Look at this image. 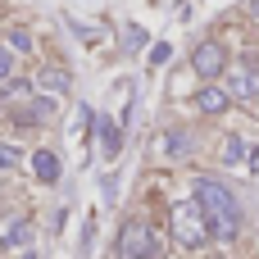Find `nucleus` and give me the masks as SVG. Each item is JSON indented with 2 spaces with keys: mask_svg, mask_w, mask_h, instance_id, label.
Here are the masks:
<instances>
[{
  "mask_svg": "<svg viewBox=\"0 0 259 259\" xmlns=\"http://www.w3.org/2000/svg\"><path fill=\"white\" fill-rule=\"evenodd\" d=\"M228 91H232V100H255V96H259V73H255V64H250V55L232 68Z\"/></svg>",
  "mask_w": 259,
  "mask_h": 259,
  "instance_id": "39448f33",
  "label": "nucleus"
},
{
  "mask_svg": "<svg viewBox=\"0 0 259 259\" xmlns=\"http://www.w3.org/2000/svg\"><path fill=\"white\" fill-rule=\"evenodd\" d=\"M32 173H36V182H59V159L50 150H36L32 155Z\"/></svg>",
  "mask_w": 259,
  "mask_h": 259,
  "instance_id": "6e6552de",
  "label": "nucleus"
},
{
  "mask_svg": "<svg viewBox=\"0 0 259 259\" xmlns=\"http://www.w3.org/2000/svg\"><path fill=\"white\" fill-rule=\"evenodd\" d=\"M9 46H14V50H32V32H23V27L9 32Z\"/></svg>",
  "mask_w": 259,
  "mask_h": 259,
  "instance_id": "4468645a",
  "label": "nucleus"
},
{
  "mask_svg": "<svg viewBox=\"0 0 259 259\" xmlns=\"http://www.w3.org/2000/svg\"><path fill=\"white\" fill-rule=\"evenodd\" d=\"M246 155H250V150H246L241 137H228V141H223V164H237V159H246Z\"/></svg>",
  "mask_w": 259,
  "mask_h": 259,
  "instance_id": "f8f14e48",
  "label": "nucleus"
},
{
  "mask_svg": "<svg viewBox=\"0 0 259 259\" xmlns=\"http://www.w3.org/2000/svg\"><path fill=\"white\" fill-rule=\"evenodd\" d=\"M191 68L209 82V77H219L223 68H228V50L219 46V41H205V46H196V55H191Z\"/></svg>",
  "mask_w": 259,
  "mask_h": 259,
  "instance_id": "20e7f679",
  "label": "nucleus"
},
{
  "mask_svg": "<svg viewBox=\"0 0 259 259\" xmlns=\"http://www.w3.org/2000/svg\"><path fill=\"white\" fill-rule=\"evenodd\" d=\"M32 241V223L27 219H14L9 228H5V237H0V250H18V246H27Z\"/></svg>",
  "mask_w": 259,
  "mask_h": 259,
  "instance_id": "0eeeda50",
  "label": "nucleus"
},
{
  "mask_svg": "<svg viewBox=\"0 0 259 259\" xmlns=\"http://www.w3.org/2000/svg\"><path fill=\"white\" fill-rule=\"evenodd\" d=\"M23 96H32L27 82H9V87H5V100H23Z\"/></svg>",
  "mask_w": 259,
  "mask_h": 259,
  "instance_id": "2eb2a0df",
  "label": "nucleus"
},
{
  "mask_svg": "<svg viewBox=\"0 0 259 259\" xmlns=\"http://www.w3.org/2000/svg\"><path fill=\"white\" fill-rule=\"evenodd\" d=\"M0 164H5V168H14V164H18V155H14L9 146H0Z\"/></svg>",
  "mask_w": 259,
  "mask_h": 259,
  "instance_id": "f3484780",
  "label": "nucleus"
},
{
  "mask_svg": "<svg viewBox=\"0 0 259 259\" xmlns=\"http://www.w3.org/2000/svg\"><path fill=\"white\" fill-rule=\"evenodd\" d=\"M196 105H200L205 114H223V109L232 105V91H228V87H214V82H209V87L196 96Z\"/></svg>",
  "mask_w": 259,
  "mask_h": 259,
  "instance_id": "423d86ee",
  "label": "nucleus"
},
{
  "mask_svg": "<svg viewBox=\"0 0 259 259\" xmlns=\"http://www.w3.org/2000/svg\"><path fill=\"white\" fill-rule=\"evenodd\" d=\"M250 168H255V173H259V146H255V150H250Z\"/></svg>",
  "mask_w": 259,
  "mask_h": 259,
  "instance_id": "a211bd4d",
  "label": "nucleus"
},
{
  "mask_svg": "<svg viewBox=\"0 0 259 259\" xmlns=\"http://www.w3.org/2000/svg\"><path fill=\"white\" fill-rule=\"evenodd\" d=\"M9 73H14V55H9V50H5V46H0V82H5V77H9Z\"/></svg>",
  "mask_w": 259,
  "mask_h": 259,
  "instance_id": "dca6fc26",
  "label": "nucleus"
},
{
  "mask_svg": "<svg viewBox=\"0 0 259 259\" xmlns=\"http://www.w3.org/2000/svg\"><path fill=\"white\" fill-rule=\"evenodd\" d=\"M159 241H155V232L141 223V219H127L123 228H118V259H159Z\"/></svg>",
  "mask_w": 259,
  "mask_h": 259,
  "instance_id": "7ed1b4c3",
  "label": "nucleus"
},
{
  "mask_svg": "<svg viewBox=\"0 0 259 259\" xmlns=\"http://www.w3.org/2000/svg\"><path fill=\"white\" fill-rule=\"evenodd\" d=\"M196 200H200V209H205V219H209V232H214V241H237V232H241V205H237V196L219 182V178H196Z\"/></svg>",
  "mask_w": 259,
  "mask_h": 259,
  "instance_id": "f257e3e1",
  "label": "nucleus"
},
{
  "mask_svg": "<svg viewBox=\"0 0 259 259\" xmlns=\"http://www.w3.org/2000/svg\"><path fill=\"white\" fill-rule=\"evenodd\" d=\"M96 132H100V146H105V159H114V155H118V146H123L118 127H114L109 118H96Z\"/></svg>",
  "mask_w": 259,
  "mask_h": 259,
  "instance_id": "1a4fd4ad",
  "label": "nucleus"
},
{
  "mask_svg": "<svg viewBox=\"0 0 259 259\" xmlns=\"http://www.w3.org/2000/svg\"><path fill=\"white\" fill-rule=\"evenodd\" d=\"M41 87L46 91H68V73L64 68H41Z\"/></svg>",
  "mask_w": 259,
  "mask_h": 259,
  "instance_id": "9d476101",
  "label": "nucleus"
},
{
  "mask_svg": "<svg viewBox=\"0 0 259 259\" xmlns=\"http://www.w3.org/2000/svg\"><path fill=\"white\" fill-rule=\"evenodd\" d=\"M173 237L187 246V250H200L214 232H209V219L200 209V200H178L173 205Z\"/></svg>",
  "mask_w": 259,
  "mask_h": 259,
  "instance_id": "f03ea898",
  "label": "nucleus"
},
{
  "mask_svg": "<svg viewBox=\"0 0 259 259\" xmlns=\"http://www.w3.org/2000/svg\"><path fill=\"white\" fill-rule=\"evenodd\" d=\"M164 150H168V155H187V150H191V137L178 127V132H168V137H164Z\"/></svg>",
  "mask_w": 259,
  "mask_h": 259,
  "instance_id": "9b49d317",
  "label": "nucleus"
},
{
  "mask_svg": "<svg viewBox=\"0 0 259 259\" xmlns=\"http://www.w3.org/2000/svg\"><path fill=\"white\" fill-rule=\"evenodd\" d=\"M250 18H255V23H259V0H250Z\"/></svg>",
  "mask_w": 259,
  "mask_h": 259,
  "instance_id": "6ab92c4d",
  "label": "nucleus"
},
{
  "mask_svg": "<svg viewBox=\"0 0 259 259\" xmlns=\"http://www.w3.org/2000/svg\"><path fill=\"white\" fill-rule=\"evenodd\" d=\"M141 41H146V32H141V27H127V32H123V50H137Z\"/></svg>",
  "mask_w": 259,
  "mask_h": 259,
  "instance_id": "ddd939ff",
  "label": "nucleus"
}]
</instances>
